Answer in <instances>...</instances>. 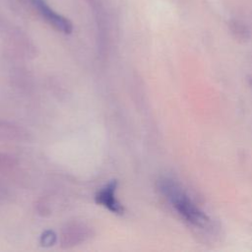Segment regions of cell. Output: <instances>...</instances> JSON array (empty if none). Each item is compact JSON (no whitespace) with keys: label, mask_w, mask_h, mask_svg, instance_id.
Masks as SVG:
<instances>
[{"label":"cell","mask_w":252,"mask_h":252,"mask_svg":"<svg viewBox=\"0 0 252 252\" xmlns=\"http://www.w3.org/2000/svg\"><path fill=\"white\" fill-rule=\"evenodd\" d=\"M157 185L160 194L186 222L202 230H212L211 218L196 205L178 182L169 177H161Z\"/></svg>","instance_id":"6da1fadb"},{"label":"cell","mask_w":252,"mask_h":252,"mask_svg":"<svg viewBox=\"0 0 252 252\" xmlns=\"http://www.w3.org/2000/svg\"><path fill=\"white\" fill-rule=\"evenodd\" d=\"M94 235V229L82 221H71L66 223L60 233V245L68 249L86 242Z\"/></svg>","instance_id":"7a4b0ae2"},{"label":"cell","mask_w":252,"mask_h":252,"mask_svg":"<svg viewBox=\"0 0 252 252\" xmlns=\"http://www.w3.org/2000/svg\"><path fill=\"white\" fill-rule=\"evenodd\" d=\"M117 187L118 181L116 179L110 180L95 193L94 201L97 205L102 206L113 214L123 215L124 207L116 197Z\"/></svg>","instance_id":"3957f363"},{"label":"cell","mask_w":252,"mask_h":252,"mask_svg":"<svg viewBox=\"0 0 252 252\" xmlns=\"http://www.w3.org/2000/svg\"><path fill=\"white\" fill-rule=\"evenodd\" d=\"M32 5L36 8L40 16L56 31L69 34L73 31L72 23L65 17L59 15L54 10H52L44 0H31Z\"/></svg>","instance_id":"277c9868"},{"label":"cell","mask_w":252,"mask_h":252,"mask_svg":"<svg viewBox=\"0 0 252 252\" xmlns=\"http://www.w3.org/2000/svg\"><path fill=\"white\" fill-rule=\"evenodd\" d=\"M31 139L30 132L21 125L0 120V142L25 143Z\"/></svg>","instance_id":"5b68a950"},{"label":"cell","mask_w":252,"mask_h":252,"mask_svg":"<svg viewBox=\"0 0 252 252\" xmlns=\"http://www.w3.org/2000/svg\"><path fill=\"white\" fill-rule=\"evenodd\" d=\"M227 28L231 36L238 42L245 43L251 37V32L248 26L241 20L230 19L227 23Z\"/></svg>","instance_id":"8992f818"},{"label":"cell","mask_w":252,"mask_h":252,"mask_svg":"<svg viewBox=\"0 0 252 252\" xmlns=\"http://www.w3.org/2000/svg\"><path fill=\"white\" fill-rule=\"evenodd\" d=\"M56 241H57V235L51 229H47V230L43 231L39 238V243L43 247L53 246L56 243Z\"/></svg>","instance_id":"52a82bcc"},{"label":"cell","mask_w":252,"mask_h":252,"mask_svg":"<svg viewBox=\"0 0 252 252\" xmlns=\"http://www.w3.org/2000/svg\"><path fill=\"white\" fill-rule=\"evenodd\" d=\"M18 163V159L15 156L7 154V153H0V168H12L16 166Z\"/></svg>","instance_id":"ba28073f"},{"label":"cell","mask_w":252,"mask_h":252,"mask_svg":"<svg viewBox=\"0 0 252 252\" xmlns=\"http://www.w3.org/2000/svg\"><path fill=\"white\" fill-rule=\"evenodd\" d=\"M7 195V188L5 187V185L0 181V201L3 200Z\"/></svg>","instance_id":"9c48e42d"}]
</instances>
